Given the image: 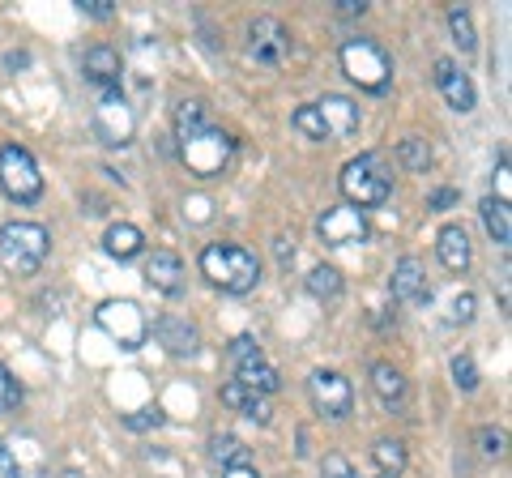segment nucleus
Here are the masks:
<instances>
[{
  "label": "nucleus",
  "instance_id": "37998d69",
  "mask_svg": "<svg viewBox=\"0 0 512 478\" xmlns=\"http://www.w3.org/2000/svg\"><path fill=\"white\" fill-rule=\"evenodd\" d=\"M338 13L342 18H359V13H367V0H338Z\"/></svg>",
  "mask_w": 512,
  "mask_h": 478
},
{
  "label": "nucleus",
  "instance_id": "473e14b6",
  "mask_svg": "<svg viewBox=\"0 0 512 478\" xmlns=\"http://www.w3.org/2000/svg\"><path fill=\"white\" fill-rule=\"evenodd\" d=\"M478 449H483L487 461L504 457V432H495V427H483V432H478Z\"/></svg>",
  "mask_w": 512,
  "mask_h": 478
},
{
  "label": "nucleus",
  "instance_id": "a878e982",
  "mask_svg": "<svg viewBox=\"0 0 512 478\" xmlns=\"http://www.w3.org/2000/svg\"><path fill=\"white\" fill-rule=\"evenodd\" d=\"M210 457L218 461V466H248V449H244V440H235V436H214L210 440Z\"/></svg>",
  "mask_w": 512,
  "mask_h": 478
},
{
  "label": "nucleus",
  "instance_id": "f257e3e1",
  "mask_svg": "<svg viewBox=\"0 0 512 478\" xmlns=\"http://www.w3.org/2000/svg\"><path fill=\"white\" fill-rule=\"evenodd\" d=\"M47 252H52V235L39 222H5L0 227V265L13 278H30L39 274Z\"/></svg>",
  "mask_w": 512,
  "mask_h": 478
},
{
  "label": "nucleus",
  "instance_id": "e433bc0d",
  "mask_svg": "<svg viewBox=\"0 0 512 478\" xmlns=\"http://www.w3.org/2000/svg\"><path fill=\"white\" fill-rule=\"evenodd\" d=\"M320 478H355V470H350V461L342 453L325 457V466H320Z\"/></svg>",
  "mask_w": 512,
  "mask_h": 478
},
{
  "label": "nucleus",
  "instance_id": "b1692460",
  "mask_svg": "<svg viewBox=\"0 0 512 478\" xmlns=\"http://www.w3.org/2000/svg\"><path fill=\"white\" fill-rule=\"evenodd\" d=\"M372 461L380 466V478L402 474V470H406V444H402V440H376Z\"/></svg>",
  "mask_w": 512,
  "mask_h": 478
},
{
  "label": "nucleus",
  "instance_id": "0eeeda50",
  "mask_svg": "<svg viewBox=\"0 0 512 478\" xmlns=\"http://www.w3.org/2000/svg\"><path fill=\"white\" fill-rule=\"evenodd\" d=\"M180 158H184L188 175H197V180H214V175H222L227 163H231V137L222 129H205L197 137L180 141Z\"/></svg>",
  "mask_w": 512,
  "mask_h": 478
},
{
  "label": "nucleus",
  "instance_id": "ddd939ff",
  "mask_svg": "<svg viewBox=\"0 0 512 478\" xmlns=\"http://www.w3.org/2000/svg\"><path fill=\"white\" fill-rule=\"evenodd\" d=\"M154 338L163 342V350H167V355H175V359L197 355V346H201L197 325H192L188 316H175V312L158 316V321H154Z\"/></svg>",
  "mask_w": 512,
  "mask_h": 478
},
{
  "label": "nucleus",
  "instance_id": "6e6552de",
  "mask_svg": "<svg viewBox=\"0 0 512 478\" xmlns=\"http://www.w3.org/2000/svg\"><path fill=\"white\" fill-rule=\"evenodd\" d=\"M94 133L103 137V146H128L137 133V116L128 107L124 90H111V94H99L94 103Z\"/></svg>",
  "mask_w": 512,
  "mask_h": 478
},
{
  "label": "nucleus",
  "instance_id": "cd10ccee",
  "mask_svg": "<svg viewBox=\"0 0 512 478\" xmlns=\"http://www.w3.org/2000/svg\"><path fill=\"white\" fill-rule=\"evenodd\" d=\"M291 124H295V133H303L308 141H329V133H325V124H320V116H316V107L312 103H303V107H295V116H291Z\"/></svg>",
  "mask_w": 512,
  "mask_h": 478
},
{
  "label": "nucleus",
  "instance_id": "ea45409f",
  "mask_svg": "<svg viewBox=\"0 0 512 478\" xmlns=\"http://www.w3.org/2000/svg\"><path fill=\"white\" fill-rule=\"evenodd\" d=\"M495 188H500V197H495V201H508V193H512V180H508V154H500V163H495Z\"/></svg>",
  "mask_w": 512,
  "mask_h": 478
},
{
  "label": "nucleus",
  "instance_id": "1a4fd4ad",
  "mask_svg": "<svg viewBox=\"0 0 512 478\" xmlns=\"http://www.w3.org/2000/svg\"><path fill=\"white\" fill-rule=\"evenodd\" d=\"M248 56H252V65H261V69H282L286 56H291V30L278 18H252Z\"/></svg>",
  "mask_w": 512,
  "mask_h": 478
},
{
  "label": "nucleus",
  "instance_id": "c85d7f7f",
  "mask_svg": "<svg viewBox=\"0 0 512 478\" xmlns=\"http://www.w3.org/2000/svg\"><path fill=\"white\" fill-rule=\"evenodd\" d=\"M397 154H402V163L410 171H427L431 167V146H427L423 137H406L402 146H397Z\"/></svg>",
  "mask_w": 512,
  "mask_h": 478
},
{
  "label": "nucleus",
  "instance_id": "9d476101",
  "mask_svg": "<svg viewBox=\"0 0 512 478\" xmlns=\"http://www.w3.org/2000/svg\"><path fill=\"white\" fill-rule=\"evenodd\" d=\"M308 397L316 414H325V419H346L350 410H355V389H350V380L342 372H312L308 376Z\"/></svg>",
  "mask_w": 512,
  "mask_h": 478
},
{
  "label": "nucleus",
  "instance_id": "72a5a7b5",
  "mask_svg": "<svg viewBox=\"0 0 512 478\" xmlns=\"http://www.w3.org/2000/svg\"><path fill=\"white\" fill-rule=\"evenodd\" d=\"M448 321H453V325H470L474 321V295L470 291H461L453 299V312H448Z\"/></svg>",
  "mask_w": 512,
  "mask_h": 478
},
{
  "label": "nucleus",
  "instance_id": "f3484780",
  "mask_svg": "<svg viewBox=\"0 0 512 478\" xmlns=\"http://www.w3.org/2000/svg\"><path fill=\"white\" fill-rule=\"evenodd\" d=\"M436 252H440V265L448 269V274H466L470 261H474L470 235H466V227H461V222H448V227H440Z\"/></svg>",
  "mask_w": 512,
  "mask_h": 478
},
{
  "label": "nucleus",
  "instance_id": "5701e85b",
  "mask_svg": "<svg viewBox=\"0 0 512 478\" xmlns=\"http://www.w3.org/2000/svg\"><path fill=\"white\" fill-rule=\"evenodd\" d=\"M483 227H487V235H491V244H500V248H508L512 244V218H508V201H495V197H487L483 201Z\"/></svg>",
  "mask_w": 512,
  "mask_h": 478
},
{
  "label": "nucleus",
  "instance_id": "7ed1b4c3",
  "mask_svg": "<svg viewBox=\"0 0 512 478\" xmlns=\"http://www.w3.org/2000/svg\"><path fill=\"white\" fill-rule=\"evenodd\" d=\"M393 193V175L384 167L380 154H359L342 167V197L355 210H376Z\"/></svg>",
  "mask_w": 512,
  "mask_h": 478
},
{
  "label": "nucleus",
  "instance_id": "423d86ee",
  "mask_svg": "<svg viewBox=\"0 0 512 478\" xmlns=\"http://www.w3.org/2000/svg\"><path fill=\"white\" fill-rule=\"evenodd\" d=\"M94 321H99V329L120 350H141L150 338V321L133 299H107V304H99V312H94Z\"/></svg>",
  "mask_w": 512,
  "mask_h": 478
},
{
  "label": "nucleus",
  "instance_id": "412c9836",
  "mask_svg": "<svg viewBox=\"0 0 512 478\" xmlns=\"http://www.w3.org/2000/svg\"><path fill=\"white\" fill-rule=\"evenodd\" d=\"M205 129H214V120H210V107H205L201 99H184L180 107H175V141H188V137H197Z\"/></svg>",
  "mask_w": 512,
  "mask_h": 478
},
{
  "label": "nucleus",
  "instance_id": "c9c22d12",
  "mask_svg": "<svg viewBox=\"0 0 512 478\" xmlns=\"http://www.w3.org/2000/svg\"><path fill=\"white\" fill-rule=\"evenodd\" d=\"M218 397H222V406H227V410H244V402H248L252 393H248L244 385H239V380H231V385H222V393H218Z\"/></svg>",
  "mask_w": 512,
  "mask_h": 478
},
{
  "label": "nucleus",
  "instance_id": "39448f33",
  "mask_svg": "<svg viewBox=\"0 0 512 478\" xmlns=\"http://www.w3.org/2000/svg\"><path fill=\"white\" fill-rule=\"evenodd\" d=\"M0 188L18 205H35L43 197V175L26 146H0Z\"/></svg>",
  "mask_w": 512,
  "mask_h": 478
},
{
  "label": "nucleus",
  "instance_id": "4be33fe9",
  "mask_svg": "<svg viewBox=\"0 0 512 478\" xmlns=\"http://www.w3.org/2000/svg\"><path fill=\"white\" fill-rule=\"evenodd\" d=\"M235 380H239V385H244L248 393H261V397H269V393H278V385H282V380H278V372H274V368H269V363H265V359L239 363V368H235Z\"/></svg>",
  "mask_w": 512,
  "mask_h": 478
},
{
  "label": "nucleus",
  "instance_id": "58836bf2",
  "mask_svg": "<svg viewBox=\"0 0 512 478\" xmlns=\"http://www.w3.org/2000/svg\"><path fill=\"white\" fill-rule=\"evenodd\" d=\"M163 423V414L158 410H137V414H128V427H133V432H146V427H158Z\"/></svg>",
  "mask_w": 512,
  "mask_h": 478
},
{
  "label": "nucleus",
  "instance_id": "aec40b11",
  "mask_svg": "<svg viewBox=\"0 0 512 478\" xmlns=\"http://www.w3.org/2000/svg\"><path fill=\"white\" fill-rule=\"evenodd\" d=\"M141 248H146V235H141V227H133V222H111L107 235H103V252L120 265L141 257Z\"/></svg>",
  "mask_w": 512,
  "mask_h": 478
},
{
  "label": "nucleus",
  "instance_id": "dca6fc26",
  "mask_svg": "<svg viewBox=\"0 0 512 478\" xmlns=\"http://www.w3.org/2000/svg\"><path fill=\"white\" fill-rule=\"evenodd\" d=\"M316 107V116L320 124H325V133L329 137H355L359 133V107L346 99V94H325Z\"/></svg>",
  "mask_w": 512,
  "mask_h": 478
},
{
  "label": "nucleus",
  "instance_id": "79ce46f5",
  "mask_svg": "<svg viewBox=\"0 0 512 478\" xmlns=\"http://www.w3.org/2000/svg\"><path fill=\"white\" fill-rule=\"evenodd\" d=\"M0 478H18V461H13V453L0 444Z\"/></svg>",
  "mask_w": 512,
  "mask_h": 478
},
{
  "label": "nucleus",
  "instance_id": "2eb2a0df",
  "mask_svg": "<svg viewBox=\"0 0 512 478\" xmlns=\"http://www.w3.org/2000/svg\"><path fill=\"white\" fill-rule=\"evenodd\" d=\"M389 291L397 304H427L431 299V286H427V269L419 257H402L393 265V278H389Z\"/></svg>",
  "mask_w": 512,
  "mask_h": 478
},
{
  "label": "nucleus",
  "instance_id": "6ab92c4d",
  "mask_svg": "<svg viewBox=\"0 0 512 478\" xmlns=\"http://www.w3.org/2000/svg\"><path fill=\"white\" fill-rule=\"evenodd\" d=\"M372 389L380 397V406L384 410H406V397H410V385H406V376L393 368V363H372Z\"/></svg>",
  "mask_w": 512,
  "mask_h": 478
},
{
  "label": "nucleus",
  "instance_id": "c756f323",
  "mask_svg": "<svg viewBox=\"0 0 512 478\" xmlns=\"http://www.w3.org/2000/svg\"><path fill=\"white\" fill-rule=\"evenodd\" d=\"M18 406H22V385H18V376L0 363V414L18 410Z\"/></svg>",
  "mask_w": 512,
  "mask_h": 478
},
{
  "label": "nucleus",
  "instance_id": "f03ea898",
  "mask_svg": "<svg viewBox=\"0 0 512 478\" xmlns=\"http://www.w3.org/2000/svg\"><path fill=\"white\" fill-rule=\"evenodd\" d=\"M201 274L210 278L218 291L227 295H248L261 282V265L244 244H210L201 252Z\"/></svg>",
  "mask_w": 512,
  "mask_h": 478
},
{
  "label": "nucleus",
  "instance_id": "c03bdc74",
  "mask_svg": "<svg viewBox=\"0 0 512 478\" xmlns=\"http://www.w3.org/2000/svg\"><path fill=\"white\" fill-rule=\"evenodd\" d=\"M227 478H261V474H256L252 466H231V470H227Z\"/></svg>",
  "mask_w": 512,
  "mask_h": 478
},
{
  "label": "nucleus",
  "instance_id": "4468645a",
  "mask_svg": "<svg viewBox=\"0 0 512 478\" xmlns=\"http://www.w3.org/2000/svg\"><path fill=\"white\" fill-rule=\"evenodd\" d=\"M82 73H86V82L94 86V94H111V90H120L124 82V65H120V56L111 52L107 43H94L86 60H82Z\"/></svg>",
  "mask_w": 512,
  "mask_h": 478
},
{
  "label": "nucleus",
  "instance_id": "7c9ffc66",
  "mask_svg": "<svg viewBox=\"0 0 512 478\" xmlns=\"http://www.w3.org/2000/svg\"><path fill=\"white\" fill-rule=\"evenodd\" d=\"M453 380L461 393H474L478 389V363L470 355H453Z\"/></svg>",
  "mask_w": 512,
  "mask_h": 478
},
{
  "label": "nucleus",
  "instance_id": "f704fd0d",
  "mask_svg": "<svg viewBox=\"0 0 512 478\" xmlns=\"http://www.w3.org/2000/svg\"><path fill=\"white\" fill-rule=\"evenodd\" d=\"M239 414H244V419H252V423H269V419H274V410H269V402H265L261 393H252Z\"/></svg>",
  "mask_w": 512,
  "mask_h": 478
},
{
  "label": "nucleus",
  "instance_id": "20e7f679",
  "mask_svg": "<svg viewBox=\"0 0 512 478\" xmlns=\"http://www.w3.org/2000/svg\"><path fill=\"white\" fill-rule=\"evenodd\" d=\"M338 60H342V73L367 94H384L393 82V60L376 39H346Z\"/></svg>",
  "mask_w": 512,
  "mask_h": 478
},
{
  "label": "nucleus",
  "instance_id": "a211bd4d",
  "mask_svg": "<svg viewBox=\"0 0 512 478\" xmlns=\"http://www.w3.org/2000/svg\"><path fill=\"white\" fill-rule=\"evenodd\" d=\"M146 282L154 286V291H163V295H180L184 291V261L175 257L171 248H158L154 257L146 261Z\"/></svg>",
  "mask_w": 512,
  "mask_h": 478
},
{
  "label": "nucleus",
  "instance_id": "4c0bfd02",
  "mask_svg": "<svg viewBox=\"0 0 512 478\" xmlns=\"http://www.w3.org/2000/svg\"><path fill=\"white\" fill-rule=\"evenodd\" d=\"M77 9L86 13V18H111V13H116V0H77Z\"/></svg>",
  "mask_w": 512,
  "mask_h": 478
},
{
  "label": "nucleus",
  "instance_id": "bb28decb",
  "mask_svg": "<svg viewBox=\"0 0 512 478\" xmlns=\"http://www.w3.org/2000/svg\"><path fill=\"white\" fill-rule=\"evenodd\" d=\"M308 291L316 299H338L342 295V274L333 265H316L312 274H308Z\"/></svg>",
  "mask_w": 512,
  "mask_h": 478
},
{
  "label": "nucleus",
  "instance_id": "f8f14e48",
  "mask_svg": "<svg viewBox=\"0 0 512 478\" xmlns=\"http://www.w3.org/2000/svg\"><path fill=\"white\" fill-rule=\"evenodd\" d=\"M431 82H436V90L444 94V103L453 107V111H474L478 94H474V82H470V73L461 69L457 60L440 56L436 65H431Z\"/></svg>",
  "mask_w": 512,
  "mask_h": 478
},
{
  "label": "nucleus",
  "instance_id": "9b49d317",
  "mask_svg": "<svg viewBox=\"0 0 512 478\" xmlns=\"http://www.w3.org/2000/svg\"><path fill=\"white\" fill-rule=\"evenodd\" d=\"M316 231H320V239H325L329 248H355V244H363V239L372 235L367 214L355 210V205H333V210H325L320 222H316Z\"/></svg>",
  "mask_w": 512,
  "mask_h": 478
},
{
  "label": "nucleus",
  "instance_id": "a19ab883",
  "mask_svg": "<svg viewBox=\"0 0 512 478\" xmlns=\"http://www.w3.org/2000/svg\"><path fill=\"white\" fill-rule=\"evenodd\" d=\"M448 205H457V188H436V193H427V210H448Z\"/></svg>",
  "mask_w": 512,
  "mask_h": 478
},
{
  "label": "nucleus",
  "instance_id": "393cba45",
  "mask_svg": "<svg viewBox=\"0 0 512 478\" xmlns=\"http://www.w3.org/2000/svg\"><path fill=\"white\" fill-rule=\"evenodd\" d=\"M448 30H453V43H457L466 56H470L474 47H478V35H474V18H470V9H461V5L448 9Z\"/></svg>",
  "mask_w": 512,
  "mask_h": 478
},
{
  "label": "nucleus",
  "instance_id": "2f4dec72",
  "mask_svg": "<svg viewBox=\"0 0 512 478\" xmlns=\"http://www.w3.org/2000/svg\"><path fill=\"white\" fill-rule=\"evenodd\" d=\"M231 359L239 368V363H252V359H265V355H261V346H256L252 333H239V338H231Z\"/></svg>",
  "mask_w": 512,
  "mask_h": 478
}]
</instances>
